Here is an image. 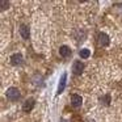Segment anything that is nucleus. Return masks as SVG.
<instances>
[{
	"label": "nucleus",
	"mask_w": 122,
	"mask_h": 122,
	"mask_svg": "<svg viewBox=\"0 0 122 122\" xmlns=\"http://www.w3.org/2000/svg\"><path fill=\"white\" fill-rule=\"evenodd\" d=\"M5 96H7V98H8V100L16 101L17 98H20V91H19V88H16V87L8 88V89H7Z\"/></svg>",
	"instance_id": "nucleus-1"
},
{
	"label": "nucleus",
	"mask_w": 122,
	"mask_h": 122,
	"mask_svg": "<svg viewBox=\"0 0 122 122\" xmlns=\"http://www.w3.org/2000/svg\"><path fill=\"white\" fill-rule=\"evenodd\" d=\"M66 81H67V74L64 72L63 75L61 76V80H59V84H58V89H56V95L62 93L66 88Z\"/></svg>",
	"instance_id": "nucleus-2"
},
{
	"label": "nucleus",
	"mask_w": 122,
	"mask_h": 122,
	"mask_svg": "<svg viewBox=\"0 0 122 122\" xmlns=\"http://www.w3.org/2000/svg\"><path fill=\"white\" fill-rule=\"evenodd\" d=\"M83 70H84V63L80 61H76L74 63V66H72V72L75 75H80L83 72Z\"/></svg>",
	"instance_id": "nucleus-3"
},
{
	"label": "nucleus",
	"mask_w": 122,
	"mask_h": 122,
	"mask_svg": "<svg viewBox=\"0 0 122 122\" xmlns=\"http://www.w3.org/2000/svg\"><path fill=\"white\" fill-rule=\"evenodd\" d=\"M109 42H110V38H109L108 34H105V33H98V43H100L101 46H108Z\"/></svg>",
	"instance_id": "nucleus-4"
},
{
	"label": "nucleus",
	"mask_w": 122,
	"mask_h": 122,
	"mask_svg": "<svg viewBox=\"0 0 122 122\" xmlns=\"http://www.w3.org/2000/svg\"><path fill=\"white\" fill-rule=\"evenodd\" d=\"M34 98H28V100H25V102L22 104V110L24 112H30L33 108H34Z\"/></svg>",
	"instance_id": "nucleus-5"
},
{
	"label": "nucleus",
	"mask_w": 122,
	"mask_h": 122,
	"mask_svg": "<svg viewBox=\"0 0 122 122\" xmlns=\"http://www.w3.org/2000/svg\"><path fill=\"white\" fill-rule=\"evenodd\" d=\"M22 62H24V58H22L21 54H13V55L11 56V63L13 64V66H20V64H22Z\"/></svg>",
	"instance_id": "nucleus-6"
},
{
	"label": "nucleus",
	"mask_w": 122,
	"mask_h": 122,
	"mask_svg": "<svg viewBox=\"0 0 122 122\" xmlns=\"http://www.w3.org/2000/svg\"><path fill=\"white\" fill-rule=\"evenodd\" d=\"M81 102H83V100L79 95L74 93V95L71 96V105L74 106V108H79V106L81 105Z\"/></svg>",
	"instance_id": "nucleus-7"
},
{
	"label": "nucleus",
	"mask_w": 122,
	"mask_h": 122,
	"mask_svg": "<svg viewBox=\"0 0 122 122\" xmlns=\"http://www.w3.org/2000/svg\"><path fill=\"white\" fill-rule=\"evenodd\" d=\"M59 54H61V56H63V58H67V56L71 55V49L68 47V46L63 45L59 47Z\"/></svg>",
	"instance_id": "nucleus-8"
},
{
	"label": "nucleus",
	"mask_w": 122,
	"mask_h": 122,
	"mask_svg": "<svg viewBox=\"0 0 122 122\" xmlns=\"http://www.w3.org/2000/svg\"><path fill=\"white\" fill-rule=\"evenodd\" d=\"M20 34H21V37L24 40H28L29 38V28L25 26V25H21L20 26Z\"/></svg>",
	"instance_id": "nucleus-9"
},
{
	"label": "nucleus",
	"mask_w": 122,
	"mask_h": 122,
	"mask_svg": "<svg viewBox=\"0 0 122 122\" xmlns=\"http://www.w3.org/2000/svg\"><path fill=\"white\" fill-rule=\"evenodd\" d=\"M79 55H80L81 59H87V58L91 56V51L88 50V49H81V50L79 51Z\"/></svg>",
	"instance_id": "nucleus-10"
},
{
	"label": "nucleus",
	"mask_w": 122,
	"mask_h": 122,
	"mask_svg": "<svg viewBox=\"0 0 122 122\" xmlns=\"http://www.w3.org/2000/svg\"><path fill=\"white\" fill-rule=\"evenodd\" d=\"M0 5H1V9H5V8H8L9 3H8V1H4V0H1V1H0Z\"/></svg>",
	"instance_id": "nucleus-11"
},
{
	"label": "nucleus",
	"mask_w": 122,
	"mask_h": 122,
	"mask_svg": "<svg viewBox=\"0 0 122 122\" xmlns=\"http://www.w3.org/2000/svg\"><path fill=\"white\" fill-rule=\"evenodd\" d=\"M100 100H101V101H104V104H109V100H110V96H109V95H106V96H104V97H101Z\"/></svg>",
	"instance_id": "nucleus-12"
},
{
	"label": "nucleus",
	"mask_w": 122,
	"mask_h": 122,
	"mask_svg": "<svg viewBox=\"0 0 122 122\" xmlns=\"http://www.w3.org/2000/svg\"><path fill=\"white\" fill-rule=\"evenodd\" d=\"M88 122H95V121H93V119H91V121H88Z\"/></svg>",
	"instance_id": "nucleus-13"
}]
</instances>
